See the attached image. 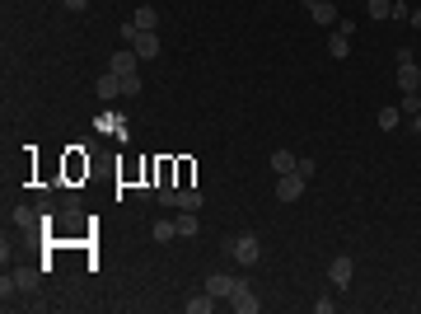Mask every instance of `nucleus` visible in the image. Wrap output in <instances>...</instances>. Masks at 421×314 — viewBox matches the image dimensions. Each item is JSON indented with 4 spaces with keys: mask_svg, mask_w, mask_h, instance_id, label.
Masks as SVG:
<instances>
[{
    "mask_svg": "<svg viewBox=\"0 0 421 314\" xmlns=\"http://www.w3.org/2000/svg\"><path fill=\"white\" fill-rule=\"evenodd\" d=\"M412 23H417V28H421V10H412Z\"/></svg>",
    "mask_w": 421,
    "mask_h": 314,
    "instance_id": "a878e982",
    "label": "nucleus"
},
{
    "mask_svg": "<svg viewBox=\"0 0 421 314\" xmlns=\"http://www.w3.org/2000/svg\"><path fill=\"white\" fill-rule=\"evenodd\" d=\"M94 94H99L103 103H108V99H117V94H122V75H117V70L99 75V80H94Z\"/></svg>",
    "mask_w": 421,
    "mask_h": 314,
    "instance_id": "9d476101",
    "label": "nucleus"
},
{
    "mask_svg": "<svg viewBox=\"0 0 421 314\" xmlns=\"http://www.w3.org/2000/svg\"><path fill=\"white\" fill-rule=\"evenodd\" d=\"M234 286H239V281H234L230 272H210V277H206V291L215 295V300H230V295H234Z\"/></svg>",
    "mask_w": 421,
    "mask_h": 314,
    "instance_id": "6e6552de",
    "label": "nucleus"
},
{
    "mask_svg": "<svg viewBox=\"0 0 421 314\" xmlns=\"http://www.w3.org/2000/svg\"><path fill=\"white\" fill-rule=\"evenodd\" d=\"M178 235H183V239H192V235H197V211H178Z\"/></svg>",
    "mask_w": 421,
    "mask_h": 314,
    "instance_id": "dca6fc26",
    "label": "nucleus"
},
{
    "mask_svg": "<svg viewBox=\"0 0 421 314\" xmlns=\"http://www.w3.org/2000/svg\"><path fill=\"white\" fill-rule=\"evenodd\" d=\"M412 132H417V136H421V112H417V117H412Z\"/></svg>",
    "mask_w": 421,
    "mask_h": 314,
    "instance_id": "393cba45",
    "label": "nucleus"
},
{
    "mask_svg": "<svg viewBox=\"0 0 421 314\" xmlns=\"http://www.w3.org/2000/svg\"><path fill=\"white\" fill-rule=\"evenodd\" d=\"M299 155H290V150H272V174H295Z\"/></svg>",
    "mask_w": 421,
    "mask_h": 314,
    "instance_id": "ddd939ff",
    "label": "nucleus"
},
{
    "mask_svg": "<svg viewBox=\"0 0 421 314\" xmlns=\"http://www.w3.org/2000/svg\"><path fill=\"white\" fill-rule=\"evenodd\" d=\"M304 10H309V19H314V23H323V28H333V23H337L333 0H304Z\"/></svg>",
    "mask_w": 421,
    "mask_h": 314,
    "instance_id": "39448f33",
    "label": "nucleus"
},
{
    "mask_svg": "<svg viewBox=\"0 0 421 314\" xmlns=\"http://www.w3.org/2000/svg\"><path fill=\"white\" fill-rule=\"evenodd\" d=\"M370 19H393V0H370Z\"/></svg>",
    "mask_w": 421,
    "mask_h": 314,
    "instance_id": "a211bd4d",
    "label": "nucleus"
},
{
    "mask_svg": "<svg viewBox=\"0 0 421 314\" xmlns=\"http://www.w3.org/2000/svg\"><path fill=\"white\" fill-rule=\"evenodd\" d=\"M136 56H141V61H155L159 56V33H136Z\"/></svg>",
    "mask_w": 421,
    "mask_h": 314,
    "instance_id": "f8f14e48",
    "label": "nucleus"
},
{
    "mask_svg": "<svg viewBox=\"0 0 421 314\" xmlns=\"http://www.w3.org/2000/svg\"><path fill=\"white\" fill-rule=\"evenodd\" d=\"M398 112H412V117H417V112H421V94H403V108Z\"/></svg>",
    "mask_w": 421,
    "mask_h": 314,
    "instance_id": "aec40b11",
    "label": "nucleus"
},
{
    "mask_svg": "<svg viewBox=\"0 0 421 314\" xmlns=\"http://www.w3.org/2000/svg\"><path fill=\"white\" fill-rule=\"evenodd\" d=\"M122 94H141V75H122Z\"/></svg>",
    "mask_w": 421,
    "mask_h": 314,
    "instance_id": "5701e85b",
    "label": "nucleus"
},
{
    "mask_svg": "<svg viewBox=\"0 0 421 314\" xmlns=\"http://www.w3.org/2000/svg\"><path fill=\"white\" fill-rule=\"evenodd\" d=\"M398 127V108H384L379 112V132H393Z\"/></svg>",
    "mask_w": 421,
    "mask_h": 314,
    "instance_id": "6ab92c4d",
    "label": "nucleus"
},
{
    "mask_svg": "<svg viewBox=\"0 0 421 314\" xmlns=\"http://www.w3.org/2000/svg\"><path fill=\"white\" fill-rule=\"evenodd\" d=\"M309 188V179L304 174H277V197L281 202H299V192Z\"/></svg>",
    "mask_w": 421,
    "mask_h": 314,
    "instance_id": "7ed1b4c3",
    "label": "nucleus"
},
{
    "mask_svg": "<svg viewBox=\"0 0 421 314\" xmlns=\"http://www.w3.org/2000/svg\"><path fill=\"white\" fill-rule=\"evenodd\" d=\"M351 33H356V28H351V19H342V23H337V33L328 38V56L346 61V56H351Z\"/></svg>",
    "mask_w": 421,
    "mask_h": 314,
    "instance_id": "20e7f679",
    "label": "nucleus"
},
{
    "mask_svg": "<svg viewBox=\"0 0 421 314\" xmlns=\"http://www.w3.org/2000/svg\"><path fill=\"white\" fill-rule=\"evenodd\" d=\"M314 310H319V314H333L337 300H333V295H319V300H314Z\"/></svg>",
    "mask_w": 421,
    "mask_h": 314,
    "instance_id": "4be33fe9",
    "label": "nucleus"
},
{
    "mask_svg": "<svg viewBox=\"0 0 421 314\" xmlns=\"http://www.w3.org/2000/svg\"><path fill=\"white\" fill-rule=\"evenodd\" d=\"M398 90H403V94H417V90H421V70H417V61H412L407 47L398 52Z\"/></svg>",
    "mask_w": 421,
    "mask_h": 314,
    "instance_id": "f03ea898",
    "label": "nucleus"
},
{
    "mask_svg": "<svg viewBox=\"0 0 421 314\" xmlns=\"http://www.w3.org/2000/svg\"><path fill=\"white\" fill-rule=\"evenodd\" d=\"M14 225H19V230H28V225H33V211H28V206H19V211H14Z\"/></svg>",
    "mask_w": 421,
    "mask_h": 314,
    "instance_id": "412c9836",
    "label": "nucleus"
},
{
    "mask_svg": "<svg viewBox=\"0 0 421 314\" xmlns=\"http://www.w3.org/2000/svg\"><path fill=\"white\" fill-rule=\"evenodd\" d=\"M230 305H234V310H239V314H257V310H262V300H257V295H253V291H248L244 281H239V286H234V295H230Z\"/></svg>",
    "mask_w": 421,
    "mask_h": 314,
    "instance_id": "1a4fd4ad",
    "label": "nucleus"
},
{
    "mask_svg": "<svg viewBox=\"0 0 421 314\" xmlns=\"http://www.w3.org/2000/svg\"><path fill=\"white\" fill-rule=\"evenodd\" d=\"M417 94H421V90H417Z\"/></svg>",
    "mask_w": 421,
    "mask_h": 314,
    "instance_id": "bb28decb",
    "label": "nucleus"
},
{
    "mask_svg": "<svg viewBox=\"0 0 421 314\" xmlns=\"http://www.w3.org/2000/svg\"><path fill=\"white\" fill-rule=\"evenodd\" d=\"M183 310H188V314H210V310H215V295L201 291V295H192V300H183Z\"/></svg>",
    "mask_w": 421,
    "mask_h": 314,
    "instance_id": "4468645a",
    "label": "nucleus"
},
{
    "mask_svg": "<svg viewBox=\"0 0 421 314\" xmlns=\"http://www.w3.org/2000/svg\"><path fill=\"white\" fill-rule=\"evenodd\" d=\"M351 277H356V263L346 258V253L328 263V281H333V286H351Z\"/></svg>",
    "mask_w": 421,
    "mask_h": 314,
    "instance_id": "423d86ee",
    "label": "nucleus"
},
{
    "mask_svg": "<svg viewBox=\"0 0 421 314\" xmlns=\"http://www.w3.org/2000/svg\"><path fill=\"white\" fill-rule=\"evenodd\" d=\"M132 23L141 28V33H159V10L155 5H141V10L132 14Z\"/></svg>",
    "mask_w": 421,
    "mask_h": 314,
    "instance_id": "9b49d317",
    "label": "nucleus"
},
{
    "mask_svg": "<svg viewBox=\"0 0 421 314\" xmlns=\"http://www.w3.org/2000/svg\"><path fill=\"white\" fill-rule=\"evenodd\" d=\"M136 66H141L136 47H117V52H112V66H108V70H117V75H136Z\"/></svg>",
    "mask_w": 421,
    "mask_h": 314,
    "instance_id": "0eeeda50",
    "label": "nucleus"
},
{
    "mask_svg": "<svg viewBox=\"0 0 421 314\" xmlns=\"http://www.w3.org/2000/svg\"><path fill=\"white\" fill-rule=\"evenodd\" d=\"M150 235H155L159 244H169V239L178 235V225H174V221H155V225H150Z\"/></svg>",
    "mask_w": 421,
    "mask_h": 314,
    "instance_id": "f3484780",
    "label": "nucleus"
},
{
    "mask_svg": "<svg viewBox=\"0 0 421 314\" xmlns=\"http://www.w3.org/2000/svg\"><path fill=\"white\" fill-rule=\"evenodd\" d=\"M61 5H66L70 14H85V10H89V0H61Z\"/></svg>",
    "mask_w": 421,
    "mask_h": 314,
    "instance_id": "b1692460",
    "label": "nucleus"
},
{
    "mask_svg": "<svg viewBox=\"0 0 421 314\" xmlns=\"http://www.w3.org/2000/svg\"><path fill=\"white\" fill-rule=\"evenodd\" d=\"M178 211H201V192L197 188H178Z\"/></svg>",
    "mask_w": 421,
    "mask_h": 314,
    "instance_id": "2eb2a0df",
    "label": "nucleus"
},
{
    "mask_svg": "<svg viewBox=\"0 0 421 314\" xmlns=\"http://www.w3.org/2000/svg\"><path fill=\"white\" fill-rule=\"evenodd\" d=\"M230 253H234L239 268H253V263L262 258V244H257V235H239V239H230Z\"/></svg>",
    "mask_w": 421,
    "mask_h": 314,
    "instance_id": "f257e3e1",
    "label": "nucleus"
}]
</instances>
